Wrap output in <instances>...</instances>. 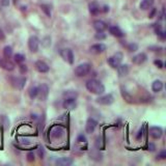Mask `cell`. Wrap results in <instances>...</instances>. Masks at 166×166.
I'll list each match as a JSON object with an SVG mask.
<instances>
[{"label":"cell","instance_id":"obj_26","mask_svg":"<svg viewBox=\"0 0 166 166\" xmlns=\"http://www.w3.org/2000/svg\"><path fill=\"white\" fill-rule=\"evenodd\" d=\"M64 95L65 98H73V99H76L78 97V94L74 90H65L64 92Z\"/></svg>","mask_w":166,"mask_h":166},{"label":"cell","instance_id":"obj_2","mask_svg":"<svg viewBox=\"0 0 166 166\" xmlns=\"http://www.w3.org/2000/svg\"><path fill=\"white\" fill-rule=\"evenodd\" d=\"M90 69H92L90 64H88V62H83V64H79L75 69V75L77 77H84L90 72Z\"/></svg>","mask_w":166,"mask_h":166},{"label":"cell","instance_id":"obj_27","mask_svg":"<svg viewBox=\"0 0 166 166\" xmlns=\"http://www.w3.org/2000/svg\"><path fill=\"white\" fill-rule=\"evenodd\" d=\"M41 9H42V11L44 12L48 17H49V18L51 17V11H50V6L49 5H47V4H42Z\"/></svg>","mask_w":166,"mask_h":166},{"label":"cell","instance_id":"obj_22","mask_svg":"<svg viewBox=\"0 0 166 166\" xmlns=\"http://www.w3.org/2000/svg\"><path fill=\"white\" fill-rule=\"evenodd\" d=\"M152 89L154 92H160L163 89V82L161 80H155L152 84Z\"/></svg>","mask_w":166,"mask_h":166},{"label":"cell","instance_id":"obj_6","mask_svg":"<svg viewBox=\"0 0 166 166\" xmlns=\"http://www.w3.org/2000/svg\"><path fill=\"white\" fill-rule=\"evenodd\" d=\"M39 47H40V40L39 37L32 36L29 37L28 40V48L30 50V52L32 53H36V52L39 50Z\"/></svg>","mask_w":166,"mask_h":166},{"label":"cell","instance_id":"obj_31","mask_svg":"<svg viewBox=\"0 0 166 166\" xmlns=\"http://www.w3.org/2000/svg\"><path fill=\"white\" fill-rule=\"evenodd\" d=\"M154 64H155L156 67H158L159 69H162V67H164V64H163V61L161 59H156V60H154Z\"/></svg>","mask_w":166,"mask_h":166},{"label":"cell","instance_id":"obj_12","mask_svg":"<svg viewBox=\"0 0 166 166\" xmlns=\"http://www.w3.org/2000/svg\"><path fill=\"white\" fill-rule=\"evenodd\" d=\"M162 134H163V130L160 127L155 126V127H152L150 129V136L154 138V139H160Z\"/></svg>","mask_w":166,"mask_h":166},{"label":"cell","instance_id":"obj_5","mask_svg":"<svg viewBox=\"0 0 166 166\" xmlns=\"http://www.w3.org/2000/svg\"><path fill=\"white\" fill-rule=\"evenodd\" d=\"M95 102L100 105H105V106H107V105H111L112 103L114 102V98H113V95L111 94L103 95L101 97L98 98V99L95 100Z\"/></svg>","mask_w":166,"mask_h":166},{"label":"cell","instance_id":"obj_1","mask_svg":"<svg viewBox=\"0 0 166 166\" xmlns=\"http://www.w3.org/2000/svg\"><path fill=\"white\" fill-rule=\"evenodd\" d=\"M85 87H86V89L88 90L89 92H92V94H94V95H101L105 92L104 84L97 79H89L88 81H86V83H85Z\"/></svg>","mask_w":166,"mask_h":166},{"label":"cell","instance_id":"obj_15","mask_svg":"<svg viewBox=\"0 0 166 166\" xmlns=\"http://www.w3.org/2000/svg\"><path fill=\"white\" fill-rule=\"evenodd\" d=\"M117 70V73H119V77H125L129 74V65L128 64H119V67H116Z\"/></svg>","mask_w":166,"mask_h":166},{"label":"cell","instance_id":"obj_23","mask_svg":"<svg viewBox=\"0 0 166 166\" xmlns=\"http://www.w3.org/2000/svg\"><path fill=\"white\" fill-rule=\"evenodd\" d=\"M28 94H29L30 99H32V100L36 99V98L37 97V94H39V87H37V86H32V87H30Z\"/></svg>","mask_w":166,"mask_h":166},{"label":"cell","instance_id":"obj_40","mask_svg":"<svg viewBox=\"0 0 166 166\" xmlns=\"http://www.w3.org/2000/svg\"><path fill=\"white\" fill-rule=\"evenodd\" d=\"M108 11H109V7H108L107 5H105V6H104V9H103V12H108Z\"/></svg>","mask_w":166,"mask_h":166},{"label":"cell","instance_id":"obj_34","mask_svg":"<svg viewBox=\"0 0 166 166\" xmlns=\"http://www.w3.org/2000/svg\"><path fill=\"white\" fill-rule=\"evenodd\" d=\"M19 69H20V72H21V74H25V73L27 72V67L25 64H20V67H19Z\"/></svg>","mask_w":166,"mask_h":166},{"label":"cell","instance_id":"obj_18","mask_svg":"<svg viewBox=\"0 0 166 166\" xmlns=\"http://www.w3.org/2000/svg\"><path fill=\"white\" fill-rule=\"evenodd\" d=\"M25 82H26V78L24 77H19V78H15L14 81H12V84L16 88L18 89H22L25 85Z\"/></svg>","mask_w":166,"mask_h":166},{"label":"cell","instance_id":"obj_36","mask_svg":"<svg viewBox=\"0 0 166 166\" xmlns=\"http://www.w3.org/2000/svg\"><path fill=\"white\" fill-rule=\"evenodd\" d=\"M9 1H11V0H0V3H1L2 6H9Z\"/></svg>","mask_w":166,"mask_h":166},{"label":"cell","instance_id":"obj_29","mask_svg":"<svg viewBox=\"0 0 166 166\" xmlns=\"http://www.w3.org/2000/svg\"><path fill=\"white\" fill-rule=\"evenodd\" d=\"M122 95H123V97H124L125 100H127L128 102H132V97H131V95L128 94V92H126V90L122 89Z\"/></svg>","mask_w":166,"mask_h":166},{"label":"cell","instance_id":"obj_8","mask_svg":"<svg viewBox=\"0 0 166 166\" xmlns=\"http://www.w3.org/2000/svg\"><path fill=\"white\" fill-rule=\"evenodd\" d=\"M97 125H98V122L94 119H88L86 120V125H85V132L87 133V134H92V133H94V131L95 130V128H97Z\"/></svg>","mask_w":166,"mask_h":166},{"label":"cell","instance_id":"obj_10","mask_svg":"<svg viewBox=\"0 0 166 166\" xmlns=\"http://www.w3.org/2000/svg\"><path fill=\"white\" fill-rule=\"evenodd\" d=\"M0 67L5 70V71L12 72L15 70V64L14 62H12L9 59H0Z\"/></svg>","mask_w":166,"mask_h":166},{"label":"cell","instance_id":"obj_11","mask_svg":"<svg viewBox=\"0 0 166 166\" xmlns=\"http://www.w3.org/2000/svg\"><path fill=\"white\" fill-rule=\"evenodd\" d=\"M34 67H36V71L40 73H48L50 70L49 65H48L45 61H43V60H37V61H36Z\"/></svg>","mask_w":166,"mask_h":166},{"label":"cell","instance_id":"obj_20","mask_svg":"<svg viewBox=\"0 0 166 166\" xmlns=\"http://www.w3.org/2000/svg\"><path fill=\"white\" fill-rule=\"evenodd\" d=\"M155 0H142L140 2V9L143 11H147V9H150L154 6Z\"/></svg>","mask_w":166,"mask_h":166},{"label":"cell","instance_id":"obj_35","mask_svg":"<svg viewBox=\"0 0 166 166\" xmlns=\"http://www.w3.org/2000/svg\"><path fill=\"white\" fill-rule=\"evenodd\" d=\"M27 159H28L29 162H32V161H34V154L32 152L28 153V155H27Z\"/></svg>","mask_w":166,"mask_h":166},{"label":"cell","instance_id":"obj_32","mask_svg":"<svg viewBox=\"0 0 166 166\" xmlns=\"http://www.w3.org/2000/svg\"><path fill=\"white\" fill-rule=\"evenodd\" d=\"M157 159L158 160H164V159H166V152H165V150H162V152H160L159 154L157 155Z\"/></svg>","mask_w":166,"mask_h":166},{"label":"cell","instance_id":"obj_17","mask_svg":"<svg viewBox=\"0 0 166 166\" xmlns=\"http://www.w3.org/2000/svg\"><path fill=\"white\" fill-rule=\"evenodd\" d=\"M74 163L72 158H69V157H62V158H59V159L56 160V164L57 165H61V166H70Z\"/></svg>","mask_w":166,"mask_h":166},{"label":"cell","instance_id":"obj_4","mask_svg":"<svg viewBox=\"0 0 166 166\" xmlns=\"http://www.w3.org/2000/svg\"><path fill=\"white\" fill-rule=\"evenodd\" d=\"M59 54L64 58V60L69 62L70 64H74V53L71 49H61L59 51Z\"/></svg>","mask_w":166,"mask_h":166},{"label":"cell","instance_id":"obj_16","mask_svg":"<svg viewBox=\"0 0 166 166\" xmlns=\"http://www.w3.org/2000/svg\"><path fill=\"white\" fill-rule=\"evenodd\" d=\"M109 32L112 34L113 36H116V37H123L125 36L124 31L117 26H110L109 27Z\"/></svg>","mask_w":166,"mask_h":166},{"label":"cell","instance_id":"obj_33","mask_svg":"<svg viewBox=\"0 0 166 166\" xmlns=\"http://www.w3.org/2000/svg\"><path fill=\"white\" fill-rule=\"evenodd\" d=\"M77 141L78 142H86V137L83 134H80L79 136L77 137Z\"/></svg>","mask_w":166,"mask_h":166},{"label":"cell","instance_id":"obj_30","mask_svg":"<svg viewBox=\"0 0 166 166\" xmlns=\"http://www.w3.org/2000/svg\"><path fill=\"white\" fill-rule=\"evenodd\" d=\"M128 50H129L130 52H135V51H137L138 50V46H137V44H130L129 46H128Z\"/></svg>","mask_w":166,"mask_h":166},{"label":"cell","instance_id":"obj_13","mask_svg":"<svg viewBox=\"0 0 166 166\" xmlns=\"http://www.w3.org/2000/svg\"><path fill=\"white\" fill-rule=\"evenodd\" d=\"M147 54L145 53H138L136 54L135 56H133V58H132V62L134 64H144L145 61H147Z\"/></svg>","mask_w":166,"mask_h":166},{"label":"cell","instance_id":"obj_37","mask_svg":"<svg viewBox=\"0 0 166 166\" xmlns=\"http://www.w3.org/2000/svg\"><path fill=\"white\" fill-rule=\"evenodd\" d=\"M4 39H5V36H4V32L2 31L1 29H0V41H3Z\"/></svg>","mask_w":166,"mask_h":166},{"label":"cell","instance_id":"obj_39","mask_svg":"<svg viewBox=\"0 0 166 166\" xmlns=\"http://www.w3.org/2000/svg\"><path fill=\"white\" fill-rule=\"evenodd\" d=\"M155 14H156V9H153V12L150 14V18H154V15H155Z\"/></svg>","mask_w":166,"mask_h":166},{"label":"cell","instance_id":"obj_3","mask_svg":"<svg viewBox=\"0 0 166 166\" xmlns=\"http://www.w3.org/2000/svg\"><path fill=\"white\" fill-rule=\"evenodd\" d=\"M123 57H124V55H123L122 52H116L114 55H112V56H110L108 58V64L111 67H113V69H116L122 64Z\"/></svg>","mask_w":166,"mask_h":166},{"label":"cell","instance_id":"obj_19","mask_svg":"<svg viewBox=\"0 0 166 166\" xmlns=\"http://www.w3.org/2000/svg\"><path fill=\"white\" fill-rule=\"evenodd\" d=\"M94 28L97 31H104L107 28V25L102 20H95V21H94Z\"/></svg>","mask_w":166,"mask_h":166},{"label":"cell","instance_id":"obj_7","mask_svg":"<svg viewBox=\"0 0 166 166\" xmlns=\"http://www.w3.org/2000/svg\"><path fill=\"white\" fill-rule=\"evenodd\" d=\"M48 95H49V87L46 84H42L39 86V94H37V97L41 101H45V100L48 98Z\"/></svg>","mask_w":166,"mask_h":166},{"label":"cell","instance_id":"obj_21","mask_svg":"<svg viewBox=\"0 0 166 166\" xmlns=\"http://www.w3.org/2000/svg\"><path fill=\"white\" fill-rule=\"evenodd\" d=\"M88 9H89V12L92 15H98L102 11L101 7H100V5L97 3V2H92V3H89Z\"/></svg>","mask_w":166,"mask_h":166},{"label":"cell","instance_id":"obj_38","mask_svg":"<svg viewBox=\"0 0 166 166\" xmlns=\"http://www.w3.org/2000/svg\"><path fill=\"white\" fill-rule=\"evenodd\" d=\"M39 155L43 159V157H44V150H43V148H39Z\"/></svg>","mask_w":166,"mask_h":166},{"label":"cell","instance_id":"obj_9","mask_svg":"<svg viewBox=\"0 0 166 166\" xmlns=\"http://www.w3.org/2000/svg\"><path fill=\"white\" fill-rule=\"evenodd\" d=\"M62 106L65 109H69V110H73L77 107V102L76 99H73V98H65L64 103H62Z\"/></svg>","mask_w":166,"mask_h":166},{"label":"cell","instance_id":"obj_28","mask_svg":"<svg viewBox=\"0 0 166 166\" xmlns=\"http://www.w3.org/2000/svg\"><path fill=\"white\" fill-rule=\"evenodd\" d=\"M95 37L97 40H105L106 39V34L104 33V31H97V33H95Z\"/></svg>","mask_w":166,"mask_h":166},{"label":"cell","instance_id":"obj_24","mask_svg":"<svg viewBox=\"0 0 166 166\" xmlns=\"http://www.w3.org/2000/svg\"><path fill=\"white\" fill-rule=\"evenodd\" d=\"M12 55V48L11 46H5L3 49V56L5 58H11Z\"/></svg>","mask_w":166,"mask_h":166},{"label":"cell","instance_id":"obj_14","mask_svg":"<svg viewBox=\"0 0 166 166\" xmlns=\"http://www.w3.org/2000/svg\"><path fill=\"white\" fill-rule=\"evenodd\" d=\"M105 50H106V46H105L104 44H101V43H100V44L92 45V46L89 48V51L94 54H101Z\"/></svg>","mask_w":166,"mask_h":166},{"label":"cell","instance_id":"obj_25","mask_svg":"<svg viewBox=\"0 0 166 166\" xmlns=\"http://www.w3.org/2000/svg\"><path fill=\"white\" fill-rule=\"evenodd\" d=\"M14 59L17 64H22V62L25 61V55L21 53H17L14 55Z\"/></svg>","mask_w":166,"mask_h":166}]
</instances>
